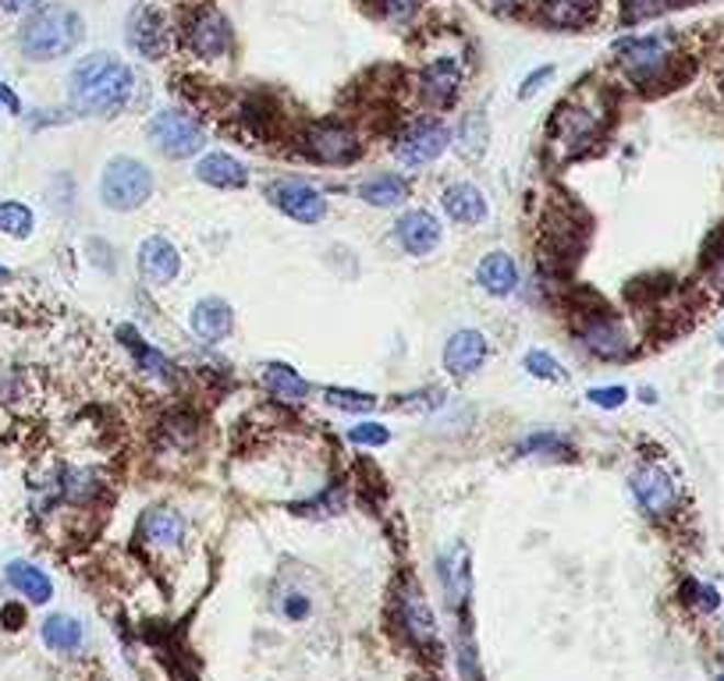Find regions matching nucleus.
I'll use <instances>...</instances> for the list:
<instances>
[{"label": "nucleus", "instance_id": "nucleus-1", "mask_svg": "<svg viewBox=\"0 0 724 681\" xmlns=\"http://www.w3.org/2000/svg\"><path fill=\"white\" fill-rule=\"evenodd\" d=\"M68 100L75 111L114 117L135 100V71L114 54H89L68 75Z\"/></svg>", "mask_w": 724, "mask_h": 681}, {"label": "nucleus", "instance_id": "nucleus-2", "mask_svg": "<svg viewBox=\"0 0 724 681\" xmlns=\"http://www.w3.org/2000/svg\"><path fill=\"white\" fill-rule=\"evenodd\" d=\"M82 36L86 25L79 19V11H71L65 4H39L22 25L19 47L29 60H57L79 47Z\"/></svg>", "mask_w": 724, "mask_h": 681}, {"label": "nucleus", "instance_id": "nucleus-3", "mask_svg": "<svg viewBox=\"0 0 724 681\" xmlns=\"http://www.w3.org/2000/svg\"><path fill=\"white\" fill-rule=\"evenodd\" d=\"M614 54L622 60V71L636 86H660L671 79L675 71V39L671 36H632L618 39Z\"/></svg>", "mask_w": 724, "mask_h": 681}, {"label": "nucleus", "instance_id": "nucleus-4", "mask_svg": "<svg viewBox=\"0 0 724 681\" xmlns=\"http://www.w3.org/2000/svg\"><path fill=\"white\" fill-rule=\"evenodd\" d=\"M149 195H154V171H149L143 160L114 157L108 168H103V178H100L103 206L117 209V214H128V209H139Z\"/></svg>", "mask_w": 724, "mask_h": 681}, {"label": "nucleus", "instance_id": "nucleus-5", "mask_svg": "<svg viewBox=\"0 0 724 681\" xmlns=\"http://www.w3.org/2000/svg\"><path fill=\"white\" fill-rule=\"evenodd\" d=\"M149 143H154L157 154L171 157V160H185L195 157L206 146V135L200 128V121H192L185 111H160L154 121L146 125Z\"/></svg>", "mask_w": 724, "mask_h": 681}, {"label": "nucleus", "instance_id": "nucleus-6", "mask_svg": "<svg viewBox=\"0 0 724 681\" xmlns=\"http://www.w3.org/2000/svg\"><path fill=\"white\" fill-rule=\"evenodd\" d=\"M302 154L316 163H352L362 154V143L341 121H316L302 135Z\"/></svg>", "mask_w": 724, "mask_h": 681}, {"label": "nucleus", "instance_id": "nucleus-7", "mask_svg": "<svg viewBox=\"0 0 724 681\" xmlns=\"http://www.w3.org/2000/svg\"><path fill=\"white\" fill-rule=\"evenodd\" d=\"M603 125V114L600 111H590L582 107V103H565V107L554 111V121H551V143L557 154H582L586 146L597 139V132Z\"/></svg>", "mask_w": 724, "mask_h": 681}, {"label": "nucleus", "instance_id": "nucleus-8", "mask_svg": "<svg viewBox=\"0 0 724 681\" xmlns=\"http://www.w3.org/2000/svg\"><path fill=\"white\" fill-rule=\"evenodd\" d=\"M267 200H270V206H278L284 217H292L298 224H320L327 217V200L298 178L270 181Z\"/></svg>", "mask_w": 724, "mask_h": 681}, {"label": "nucleus", "instance_id": "nucleus-9", "mask_svg": "<svg viewBox=\"0 0 724 681\" xmlns=\"http://www.w3.org/2000/svg\"><path fill=\"white\" fill-rule=\"evenodd\" d=\"M448 128L441 125L437 117H422L416 125H409L398 135V146H395V157L405 163V168H427L437 157L448 149Z\"/></svg>", "mask_w": 724, "mask_h": 681}, {"label": "nucleus", "instance_id": "nucleus-10", "mask_svg": "<svg viewBox=\"0 0 724 681\" xmlns=\"http://www.w3.org/2000/svg\"><path fill=\"white\" fill-rule=\"evenodd\" d=\"M185 43H189V50H192L195 57L220 60L224 54L231 50V25H228V19H224L220 11L206 8V11H200V14H195V19L189 22Z\"/></svg>", "mask_w": 724, "mask_h": 681}, {"label": "nucleus", "instance_id": "nucleus-11", "mask_svg": "<svg viewBox=\"0 0 724 681\" xmlns=\"http://www.w3.org/2000/svg\"><path fill=\"white\" fill-rule=\"evenodd\" d=\"M579 341H582L586 352L597 355V359H625L629 348H632L625 327L618 324L614 316H608V313L586 316L582 330H579Z\"/></svg>", "mask_w": 724, "mask_h": 681}, {"label": "nucleus", "instance_id": "nucleus-12", "mask_svg": "<svg viewBox=\"0 0 724 681\" xmlns=\"http://www.w3.org/2000/svg\"><path fill=\"white\" fill-rule=\"evenodd\" d=\"M632 493L646 514H671L678 504V483L664 473L660 465H643L636 476H632Z\"/></svg>", "mask_w": 724, "mask_h": 681}, {"label": "nucleus", "instance_id": "nucleus-13", "mask_svg": "<svg viewBox=\"0 0 724 681\" xmlns=\"http://www.w3.org/2000/svg\"><path fill=\"white\" fill-rule=\"evenodd\" d=\"M419 89L433 107H451L462 89V65L459 57H437L419 75Z\"/></svg>", "mask_w": 724, "mask_h": 681}, {"label": "nucleus", "instance_id": "nucleus-14", "mask_svg": "<svg viewBox=\"0 0 724 681\" xmlns=\"http://www.w3.org/2000/svg\"><path fill=\"white\" fill-rule=\"evenodd\" d=\"M139 270L149 284H171L181 270V256L174 249V241L163 235H149L139 246Z\"/></svg>", "mask_w": 724, "mask_h": 681}, {"label": "nucleus", "instance_id": "nucleus-15", "mask_svg": "<svg viewBox=\"0 0 724 681\" xmlns=\"http://www.w3.org/2000/svg\"><path fill=\"white\" fill-rule=\"evenodd\" d=\"M398 622L412 635L419 649H437V625L430 614V603L422 600V589H401L398 597Z\"/></svg>", "mask_w": 724, "mask_h": 681}, {"label": "nucleus", "instance_id": "nucleus-16", "mask_svg": "<svg viewBox=\"0 0 724 681\" xmlns=\"http://www.w3.org/2000/svg\"><path fill=\"white\" fill-rule=\"evenodd\" d=\"M128 47L139 50L146 60H160L168 50V29L154 8H139L128 14Z\"/></svg>", "mask_w": 724, "mask_h": 681}, {"label": "nucleus", "instance_id": "nucleus-17", "mask_svg": "<svg viewBox=\"0 0 724 681\" xmlns=\"http://www.w3.org/2000/svg\"><path fill=\"white\" fill-rule=\"evenodd\" d=\"M395 238L409 256H430L441 246V224H437V217L427 214V209H409V214L398 220Z\"/></svg>", "mask_w": 724, "mask_h": 681}, {"label": "nucleus", "instance_id": "nucleus-18", "mask_svg": "<svg viewBox=\"0 0 724 681\" xmlns=\"http://www.w3.org/2000/svg\"><path fill=\"white\" fill-rule=\"evenodd\" d=\"M487 359V338L479 330H455L444 344V370L451 376H473Z\"/></svg>", "mask_w": 724, "mask_h": 681}, {"label": "nucleus", "instance_id": "nucleus-19", "mask_svg": "<svg viewBox=\"0 0 724 681\" xmlns=\"http://www.w3.org/2000/svg\"><path fill=\"white\" fill-rule=\"evenodd\" d=\"M139 536L154 551H174L185 540V519L174 508H149L139 522Z\"/></svg>", "mask_w": 724, "mask_h": 681}, {"label": "nucleus", "instance_id": "nucleus-20", "mask_svg": "<svg viewBox=\"0 0 724 681\" xmlns=\"http://www.w3.org/2000/svg\"><path fill=\"white\" fill-rule=\"evenodd\" d=\"M476 284L494 298H508L516 295L519 287V266L508 252H487L476 266Z\"/></svg>", "mask_w": 724, "mask_h": 681}, {"label": "nucleus", "instance_id": "nucleus-21", "mask_svg": "<svg viewBox=\"0 0 724 681\" xmlns=\"http://www.w3.org/2000/svg\"><path fill=\"white\" fill-rule=\"evenodd\" d=\"M189 324H192V330H195V334H200L203 341H220V338L231 334L235 316H231V306H228L224 298L206 295V298H200V302L192 306Z\"/></svg>", "mask_w": 724, "mask_h": 681}, {"label": "nucleus", "instance_id": "nucleus-22", "mask_svg": "<svg viewBox=\"0 0 724 681\" xmlns=\"http://www.w3.org/2000/svg\"><path fill=\"white\" fill-rule=\"evenodd\" d=\"M195 178L210 189H246L249 185L246 163L235 160L231 154H206L195 163Z\"/></svg>", "mask_w": 724, "mask_h": 681}, {"label": "nucleus", "instance_id": "nucleus-23", "mask_svg": "<svg viewBox=\"0 0 724 681\" xmlns=\"http://www.w3.org/2000/svg\"><path fill=\"white\" fill-rule=\"evenodd\" d=\"M441 206H444V214L455 224H483V220H487V214H490L487 200H483V192L476 185H465V181L451 185L441 195Z\"/></svg>", "mask_w": 724, "mask_h": 681}, {"label": "nucleus", "instance_id": "nucleus-24", "mask_svg": "<svg viewBox=\"0 0 724 681\" xmlns=\"http://www.w3.org/2000/svg\"><path fill=\"white\" fill-rule=\"evenodd\" d=\"M600 0H540V19L554 29H582L597 19Z\"/></svg>", "mask_w": 724, "mask_h": 681}, {"label": "nucleus", "instance_id": "nucleus-25", "mask_svg": "<svg viewBox=\"0 0 724 681\" xmlns=\"http://www.w3.org/2000/svg\"><path fill=\"white\" fill-rule=\"evenodd\" d=\"M4 579L11 582V589H19V593L25 600H33V603H47L54 597L50 575L43 568H36V565H29V561H11L4 568Z\"/></svg>", "mask_w": 724, "mask_h": 681}, {"label": "nucleus", "instance_id": "nucleus-26", "mask_svg": "<svg viewBox=\"0 0 724 681\" xmlns=\"http://www.w3.org/2000/svg\"><path fill=\"white\" fill-rule=\"evenodd\" d=\"M359 195H362V203L391 209V206H401L405 200H409V185H405L401 174H376V178L362 181Z\"/></svg>", "mask_w": 724, "mask_h": 681}, {"label": "nucleus", "instance_id": "nucleus-27", "mask_svg": "<svg viewBox=\"0 0 724 681\" xmlns=\"http://www.w3.org/2000/svg\"><path fill=\"white\" fill-rule=\"evenodd\" d=\"M263 384H267V390L278 401H289V405L306 401V395H309L306 381H302V376L292 366H284V362H267V366H263Z\"/></svg>", "mask_w": 724, "mask_h": 681}, {"label": "nucleus", "instance_id": "nucleus-28", "mask_svg": "<svg viewBox=\"0 0 724 681\" xmlns=\"http://www.w3.org/2000/svg\"><path fill=\"white\" fill-rule=\"evenodd\" d=\"M43 643L57 654H71V649L82 646V625L68 614H54L43 622Z\"/></svg>", "mask_w": 724, "mask_h": 681}, {"label": "nucleus", "instance_id": "nucleus-29", "mask_svg": "<svg viewBox=\"0 0 724 681\" xmlns=\"http://www.w3.org/2000/svg\"><path fill=\"white\" fill-rule=\"evenodd\" d=\"M121 338H125V344L132 348V355L139 359V366H143L149 376H163V381H168V376H171V362H168V355L157 352V348H149L139 334H132L128 327H121Z\"/></svg>", "mask_w": 724, "mask_h": 681}, {"label": "nucleus", "instance_id": "nucleus-30", "mask_svg": "<svg viewBox=\"0 0 724 681\" xmlns=\"http://www.w3.org/2000/svg\"><path fill=\"white\" fill-rule=\"evenodd\" d=\"M36 227V217L33 209H29L25 203H14V200H4L0 203V235L8 238H29Z\"/></svg>", "mask_w": 724, "mask_h": 681}, {"label": "nucleus", "instance_id": "nucleus-31", "mask_svg": "<svg viewBox=\"0 0 724 681\" xmlns=\"http://www.w3.org/2000/svg\"><path fill=\"white\" fill-rule=\"evenodd\" d=\"M487 139H490V132H487V117L483 114H470L462 121V132H459V146H462V154L465 157H483V149H487Z\"/></svg>", "mask_w": 724, "mask_h": 681}, {"label": "nucleus", "instance_id": "nucleus-32", "mask_svg": "<svg viewBox=\"0 0 724 681\" xmlns=\"http://www.w3.org/2000/svg\"><path fill=\"white\" fill-rule=\"evenodd\" d=\"M327 401L341 408V412H373L376 398L373 395H362V390H349V387H327L324 390Z\"/></svg>", "mask_w": 724, "mask_h": 681}, {"label": "nucleus", "instance_id": "nucleus-33", "mask_svg": "<svg viewBox=\"0 0 724 681\" xmlns=\"http://www.w3.org/2000/svg\"><path fill=\"white\" fill-rule=\"evenodd\" d=\"M675 4H682V0H622V14H625V22H646V19H657L664 11H671Z\"/></svg>", "mask_w": 724, "mask_h": 681}, {"label": "nucleus", "instance_id": "nucleus-34", "mask_svg": "<svg viewBox=\"0 0 724 681\" xmlns=\"http://www.w3.org/2000/svg\"><path fill=\"white\" fill-rule=\"evenodd\" d=\"M349 436H352V444H362V447H384L391 441V430L381 427V422H359Z\"/></svg>", "mask_w": 724, "mask_h": 681}, {"label": "nucleus", "instance_id": "nucleus-35", "mask_svg": "<svg viewBox=\"0 0 724 681\" xmlns=\"http://www.w3.org/2000/svg\"><path fill=\"white\" fill-rule=\"evenodd\" d=\"M706 284L714 287L717 295H724V235L706 252Z\"/></svg>", "mask_w": 724, "mask_h": 681}, {"label": "nucleus", "instance_id": "nucleus-36", "mask_svg": "<svg viewBox=\"0 0 724 681\" xmlns=\"http://www.w3.org/2000/svg\"><path fill=\"white\" fill-rule=\"evenodd\" d=\"M525 370H530V376H540V381H562V376H565L562 366H557V362L547 352H540V348L525 355Z\"/></svg>", "mask_w": 724, "mask_h": 681}, {"label": "nucleus", "instance_id": "nucleus-37", "mask_svg": "<svg viewBox=\"0 0 724 681\" xmlns=\"http://www.w3.org/2000/svg\"><path fill=\"white\" fill-rule=\"evenodd\" d=\"M586 398H590V405H597V408H622L629 390L625 387H593Z\"/></svg>", "mask_w": 724, "mask_h": 681}, {"label": "nucleus", "instance_id": "nucleus-38", "mask_svg": "<svg viewBox=\"0 0 724 681\" xmlns=\"http://www.w3.org/2000/svg\"><path fill=\"white\" fill-rule=\"evenodd\" d=\"M419 4L422 0H381V11H384V19H391V22H409L412 14L419 11Z\"/></svg>", "mask_w": 724, "mask_h": 681}, {"label": "nucleus", "instance_id": "nucleus-39", "mask_svg": "<svg viewBox=\"0 0 724 681\" xmlns=\"http://www.w3.org/2000/svg\"><path fill=\"white\" fill-rule=\"evenodd\" d=\"M522 451H533V454H562L565 451V441L562 436H551V433H536L530 441L522 444Z\"/></svg>", "mask_w": 724, "mask_h": 681}, {"label": "nucleus", "instance_id": "nucleus-40", "mask_svg": "<svg viewBox=\"0 0 724 681\" xmlns=\"http://www.w3.org/2000/svg\"><path fill=\"white\" fill-rule=\"evenodd\" d=\"M551 75H554V68H540V71H533V75H530V79H525V82H522V89H519V97H533V93H540V89H543V82H547V79H551Z\"/></svg>", "mask_w": 724, "mask_h": 681}, {"label": "nucleus", "instance_id": "nucleus-41", "mask_svg": "<svg viewBox=\"0 0 724 681\" xmlns=\"http://www.w3.org/2000/svg\"><path fill=\"white\" fill-rule=\"evenodd\" d=\"M284 614H289L292 622H298V617H306V614H309V603L302 600L298 593H292L289 600H284Z\"/></svg>", "mask_w": 724, "mask_h": 681}, {"label": "nucleus", "instance_id": "nucleus-42", "mask_svg": "<svg viewBox=\"0 0 724 681\" xmlns=\"http://www.w3.org/2000/svg\"><path fill=\"white\" fill-rule=\"evenodd\" d=\"M43 0H0V8L8 14H22V11H36Z\"/></svg>", "mask_w": 724, "mask_h": 681}, {"label": "nucleus", "instance_id": "nucleus-43", "mask_svg": "<svg viewBox=\"0 0 724 681\" xmlns=\"http://www.w3.org/2000/svg\"><path fill=\"white\" fill-rule=\"evenodd\" d=\"M0 107H4L8 114H19V111H22V100L14 97V93H11V89H8L4 82H0Z\"/></svg>", "mask_w": 724, "mask_h": 681}, {"label": "nucleus", "instance_id": "nucleus-44", "mask_svg": "<svg viewBox=\"0 0 724 681\" xmlns=\"http://www.w3.org/2000/svg\"><path fill=\"white\" fill-rule=\"evenodd\" d=\"M497 8H511V4H519V0H494Z\"/></svg>", "mask_w": 724, "mask_h": 681}, {"label": "nucleus", "instance_id": "nucleus-45", "mask_svg": "<svg viewBox=\"0 0 724 681\" xmlns=\"http://www.w3.org/2000/svg\"><path fill=\"white\" fill-rule=\"evenodd\" d=\"M0 281H11V270H8V266H0Z\"/></svg>", "mask_w": 724, "mask_h": 681}, {"label": "nucleus", "instance_id": "nucleus-46", "mask_svg": "<svg viewBox=\"0 0 724 681\" xmlns=\"http://www.w3.org/2000/svg\"><path fill=\"white\" fill-rule=\"evenodd\" d=\"M721 344H724V330H721Z\"/></svg>", "mask_w": 724, "mask_h": 681}]
</instances>
